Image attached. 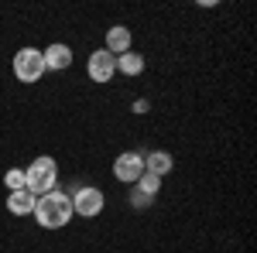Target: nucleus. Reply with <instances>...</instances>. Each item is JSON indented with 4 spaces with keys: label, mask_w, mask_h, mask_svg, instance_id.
Returning a JSON list of instances; mask_svg holds the SVG:
<instances>
[{
    "label": "nucleus",
    "mask_w": 257,
    "mask_h": 253,
    "mask_svg": "<svg viewBox=\"0 0 257 253\" xmlns=\"http://www.w3.org/2000/svg\"><path fill=\"white\" fill-rule=\"evenodd\" d=\"M134 188H138V192H144L148 198H155V195L161 192V178H155V175H148V171H144V175L134 181Z\"/></svg>",
    "instance_id": "nucleus-12"
},
{
    "label": "nucleus",
    "mask_w": 257,
    "mask_h": 253,
    "mask_svg": "<svg viewBox=\"0 0 257 253\" xmlns=\"http://www.w3.org/2000/svg\"><path fill=\"white\" fill-rule=\"evenodd\" d=\"M41 59H45V72H62V69L72 65V48L62 45V41H55V45H48V48L41 52Z\"/></svg>",
    "instance_id": "nucleus-7"
},
{
    "label": "nucleus",
    "mask_w": 257,
    "mask_h": 253,
    "mask_svg": "<svg viewBox=\"0 0 257 253\" xmlns=\"http://www.w3.org/2000/svg\"><path fill=\"white\" fill-rule=\"evenodd\" d=\"M14 76H18V82H28V86L45 76V59L38 48H21L14 55Z\"/></svg>",
    "instance_id": "nucleus-3"
},
{
    "label": "nucleus",
    "mask_w": 257,
    "mask_h": 253,
    "mask_svg": "<svg viewBox=\"0 0 257 253\" xmlns=\"http://www.w3.org/2000/svg\"><path fill=\"white\" fill-rule=\"evenodd\" d=\"M141 175H144V154H138V151H123V154L113 157V178H117V181L134 185Z\"/></svg>",
    "instance_id": "nucleus-5"
},
{
    "label": "nucleus",
    "mask_w": 257,
    "mask_h": 253,
    "mask_svg": "<svg viewBox=\"0 0 257 253\" xmlns=\"http://www.w3.org/2000/svg\"><path fill=\"white\" fill-rule=\"evenodd\" d=\"M31 215H35V222L41 229H62L72 219V198L65 192H45V195H38Z\"/></svg>",
    "instance_id": "nucleus-1"
},
{
    "label": "nucleus",
    "mask_w": 257,
    "mask_h": 253,
    "mask_svg": "<svg viewBox=\"0 0 257 253\" xmlns=\"http://www.w3.org/2000/svg\"><path fill=\"white\" fill-rule=\"evenodd\" d=\"M86 72H89V79H93V82H110V79H113V72H117V59H113L106 48H99V52H93V55H89Z\"/></svg>",
    "instance_id": "nucleus-6"
},
{
    "label": "nucleus",
    "mask_w": 257,
    "mask_h": 253,
    "mask_svg": "<svg viewBox=\"0 0 257 253\" xmlns=\"http://www.w3.org/2000/svg\"><path fill=\"white\" fill-rule=\"evenodd\" d=\"M35 202H38V195H31L28 188L7 192V209H11L14 215H31L35 212Z\"/></svg>",
    "instance_id": "nucleus-10"
},
{
    "label": "nucleus",
    "mask_w": 257,
    "mask_h": 253,
    "mask_svg": "<svg viewBox=\"0 0 257 253\" xmlns=\"http://www.w3.org/2000/svg\"><path fill=\"white\" fill-rule=\"evenodd\" d=\"M172 168H175V157L168 154V151H151V154L144 157V171L155 178H165Z\"/></svg>",
    "instance_id": "nucleus-9"
},
{
    "label": "nucleus",
    "mask_w": 257,
    "mask_h": 253,
    "mask_svg": "<svg viewBox=\"0 0 257 253\" xmlns=\"http://www.w3.org/2000/svg\"><path fill=\"white\" fill-rule=\"evenodd\" d=\"M4 185H7V192H18V188H24V171L11 168V171L4 175Z\"/></svg>",
    "instance_id": "nucleus-13"
},
{
    "label": "nucleus",
    "mask_w": 257,
    "mask_h": 253,
    "mask_svg": "<svg viewBox=\"0 0 257 253\" xmlns=\"http://www.w3.org/2000/svg\"><path fill=\"white\" fill-rule=\"evenodd\" d=\"M55 181H59V164L55 157H35L24 171V188L31 195H45V192H55Z\"/></svg>",
    "instance_id": "nucleus-2"
},
{
    "label": "nucleus",
    "mask_w": 257,
    "mask_h": 253,
    "mask_svg": "<svg viewBox=\"0 0 257 253\" xmlns=\"http://www.w3.org/2000/svg\"><path fill=\"white\" fill-rule=\"evenodd\" d=\"M151 202H155V198H148V195H144V192H138V188L131 192V205H134V209H148Z\"/></svg>",
    "instance_id": "nucleus-14"
},
{
    "label": "nucleus",
    "mask_w": 257,
    "mask_h": 253,
    "mask_svg": "<svg viewBox=\"0 0 257 253\" xmlns=\"http://www.w3.org/2000/svg\"><path fill=\"white\" fill-rule=\"evenodd\" d=\"M134 113H148V99H138L134 103Z\"/></svg>",
    "instance_id": "nucleus-15"
},
{
    "label": "nucleus",
    "mask_w": 257,
    "mask_h": 253,
    "mask_svg": "<svg viewBox=\"0 0 257 253\" xmlns=\"http://www.w3.org/2000/svg\"><path fill=\"white\" fill-rule=\"evenodd\" d=\"M103 205H106V198L99 188L93 185H82L79 192L72 195V215H82V219H93V215L103 212Z\"/></svg>",
    "instance_id": "nucleus-4"
},
{
    "label": "nucleus",
    "mask_w": 257,
    "mask_h": 253,
    "mask_svg": "<svg viewBox=\"0 0 257 253\" xmlns=\"http://www.w3.org/2000/svg\"><path fill=\"white\" fill-rule=\"evenodd\" d=\"M117 72H123V76H141V72H144V55H138L134 48L123 52L117 59Z\"/></svg>",
    "instance_id": "nucleus-11"
},
{
    "label": "nucleus",
    "mask_w": 257,
    "mask_h": 253,
    "mask_svg": "<svg viewBox=\"0 0 257 253\" xmlns=\"http://www.w3.org/2000/svg\"><path fill=\"white\" fill-rule=\"evenodd\" d=\"M106 52L120 59L123 52H131V28H123V24H113L110 31H106Z\"/></svg>",
    "instance_id": "nucleus-8"
}]
</instances>
